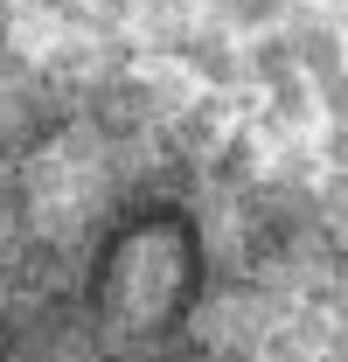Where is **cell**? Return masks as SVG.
Here are the masks:
<instances>
[{
	"instance_id": "obj_1",
	"label": "cell",
	"mask_w": 348,
	"mask_h": 362,
	"mask_svg": "<svg viewBox=\"0 0 348 362\" xmlns=\"http://www.w3.org/2000/svg\"><path fill=\"white\" fill-rule=\"evenodd\" d=\"M313 84H320V112H327V119H348V70H342V63L320 70Z\"/></svg>"
}]
</instances>
